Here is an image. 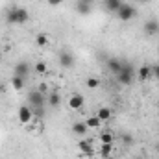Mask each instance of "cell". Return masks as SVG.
Wrapping results in <instances>:
<instances>
[{"instance_id":"6da1fadb","label":"cell","mask_w":159,"mask_h":159,"mask_svg":"<svg viewBox=\"0 0 159 159\" xmlns=\"http://www.w3.org/2000/svg\"><path fill=\"white\" fill-rule=\"evenodd\" d=\"M44 104H46V98H44V93L41 91H32L28 94V106L34 113V117L43 119L44 117Z\"/></svg>"},{"instance_id":"7a4b0ae2","label":"cell","mask_w":159,"mask_h":159,"mask_svg":"<svg viewBox=\"0 0 159 159\" xmlns=\"http://www.w3.org/2000/svg\"><path fill=\"white\" fill-rule=\"evenodd\" d=\"M28 20H30V13H28V9H24V7L11 6V7L6 11V22H7V24H26Z\"/></svg>"},{"instance_id":"3957f363","label":"cell","mask_w":159,"mask_h":159,"mask_svg":"<svg viewBox=\"0 0 159 159\" xmlns=\"http://www.w3.org/2000/svg\"><path fill=\"white\" fill-rule=\"evenodd\" d=\"M117 80L120 85H131L133 83V67L129 63L122 61V69L117 72Z\"/></svg>"},{"instance_id":"277c9868","label":"cell","mask_w":159,"mask_h":159,"mask_svg":"<svg viewBox=\"0 0 159 159\" xmlns=\"http://www.w3.org/2000/svg\"><path fill=\"white\" fill-rule=\"evenodd\" d=\"M135 15H137L135 7H133V6H129V4H122V6H120V9L117 11V17H119L120 20H124V22H129Z\"/></svg>"},{"instance_id":"5b68a950","label":"cell","mask_w":159,"mask_h":159,"mask_svg":"<svg viewBox=\"0 0 159 159\" xmlns=\"http://www.w3.org/2000/svg\"><path fill=\"white\" fill-rule=\"evenodd\" d=\"M17 117H19V120H20V124H28V122H32V119H34V113H32L30 106H20Z\"/></svg>"},{"instance_id":"8992f818","label":"cell","mask_w":159,"mask_h":159,"mask_svg":"<svg viewBox=\"0 0 159 159\" xmlns=\"http://www.w3.org/2000/svg\"><path fill=\"white\" fill-rule=\"evenodd\" d=\"M83 104H85V98H83V94H80V93L70 94V98H69V107H70V109L78 111V109H81V107H83Z\"/></svg>"},{"instance_id":"52a82bcc","label":"cell","mask_w":159,"mask_h":159,"mask_svg":"<svg viewBox=\"0 0 159 159\" xmlns=\"http://www.w3.org/2000/svg\"><path fill=\"white\" fill-rule=\"evenodd\" d=\"M59 63H61V67H65V69H72V67H74V56H72L69 50H63V52L59 54Z\"/></svg>"},{"instance_id":"ba28073f","label":"cell","mask_w":159,"mask_h":159,"mask_svg":"<svg viewBox=\"0 0 159 159\" xmlns=\"http://www.w3.org/2000/svg\"><path fill=\"white\" fill-rule=\"evenodd\" d=\"M144 34L146 35H157L159 34V20L157 19H148L144 22Z\"/></svg>"},{"instance_id":"9c48e42d","label":"cell","mask_w":159,"mask_h":159,"mask_svg":"<svg viewBox=\"0 0 159 159\" xmlns=\"http://www.w3.org/2000/svg\"><path fill=\"white\" fill-rule=\"evenodd\" d=\"M78 148L83 156H94V146H93L89 141H85V139H81L78 143Z\"/></svg>"},{"instance_id":"30bf717a","label":"cell","mask_w":159,"mask_h":159,"mask_svg":"<svg viewBox=\"0 0 159 159\" xmlns=\"http://www.w3.org/2000/svg\"><path fill=\"white\" fill-rule=\"evenodd\" d=\"M30 74V65L26 61H20L15 65V76H20V78H26Z\"/></svg>"},{"instance_id":"8fae6325","label":"cell","mask_w":159,"mask_h":159,"mask_svg":"<svg viewBox=\"0 0 159 159\" xmlns=\"http://www.w3.org/2000/svg\"><path fill=\"white\" fill-rule=\"evenodd\" d=\"M107 69H109L111 72H115V74H117L120 69H122V61L117 59V57H109V59H107Z\"/></svg>"},{"instance_id":"7c38bea8","label":"cell","mask_w":159,"mask_h":159,"mask_svg":"<svg viewBox=\"0 0 159 159\" xmlns=\"http://www.w3.org/2000/svg\"><path fill=\"white\" fill-rule=\"evenodd\" d=\"M96 117L102 120V122H109L111 117H113V113H111V109H109V107H100V109H98V113H96Z\"/></svg>"},{"instance_id":"4fadbf2b","label":"cell","mask_w":159,"mask_h":159,"mask_svg":"<svg viewBox=\"0 0 159 159\" xmlns=\"http://www.w3.org/2000/svg\"><path fill=\"white\" fill-rule=\"evenodd\" d=\"M72 131H74L76 135H80V137H83V135L89 131V128H87L85 122H74V124H72Z\"/></svg>"},{"instance_id":"5bb4252c","label":"cell","mask_w":159,"mask_h":159,"mask_svg":"<svg viewBox=\"0 0 159 159\" xmlns=\"http://www.w3.org/2000/svg\"><path fill=\"white\" fill-rule=\"evenodd\" d=\"M104 6H106V9H107V11L117 13V11L120 9V6H122V0H106V2H104Z\"/></svg>"},{"instance_id":"9a60e30c","label":"cell","mask_w":159,"mask_h":159,"mask_svg":"<svg viewBox=\"0 0 159 159\" xmlns=\"http://www.w3.org/2000/svg\"><path fill=\"white\" fill-rule=\"evenodd\" d=\"M59 104H61V96H59V93H56V91L48 93V106H50V107H57Z\"/></svg>"},{"instance_id":"2e32d148","label":"cell","mask_w":159,"mask_h":159,"mask_svg":"<svg viewBox=\"0 0 159 159\" xmlns=\"http://www.w3.org/2000/svg\"><path fill=\"white\" fill-rule=\"evenodd\" d=\"M76 11H78L80 15H89L91 13V4H87L83 0H78L76 2Z\"/></svg>"},{"instance_id":"e0dca14e","label":"cell","mask_w":159,"mask_h":159,"mask_svg":"<svg viewBox=\"0 0 159 159\" xmlns=\"http://www.w3.org/2000/svg\"><path fill=\"white\" fill-rule=\"evenodd\" d=\"M150 78H152V69L148 65H143L139 69V80L141 81H146V80H150Z\"/></svg>"},{"instance_id":"ac0fdd59","label":"cell","mask_w":159,"mask_h":159,"mask_svg":"<svg viewBox=\"0 0 159 159\" xmlns=\"http://www.w3.org/2000/svg\"><path fill=\"white\" fill-rule=\"evenodd\" d=\"M24 80H26V78L13 76V78H11V87H13L15 91H22V89H24Z\"/></svg>"},{"instance_id":"d6986e66","label":"cell","mask_w":159,"mask_h":159,"mask_svg":"<svg viewBox=\"0 0 159 159\" xmlns=\"http://www.w3.org/2000/svg\"><path fill=\"white\" fill-rule=\"evenodd\" d=\"M85 124H87V128H89V129H94V128H98V126L102 124V120L98 119L96 115H93V117H89V119L85 120Z\"/></svg>"},{"instance_id":"ffe728a7","label":"cell","mask_w":159,"mask_h":159,"mask_svg":"<svg viewBox=\"0 0 159 159\" xmlns=\"http://www.w3.org/2000/svg\"><path fill=\"white\" fill-rule=\"evenodd\" d=\"M111 152H113V144H102V146H100V156H102L104 159L109 157Z\"/></svg>"},{"instance_id":"44dd1931","label":"cell","mask_w":159,"mask_h":159,"mask_svg":"<svg viewBox=\"0 0 159 159\" xmlns=\"http://www.w3.org/2000/svg\"><path fill=\"white\" fill-rule=\"evenodd\" d=\"M98 139H100L102 144H111V143H113V133H111V131H104Z\"/></svg>"},{"instance_id":"7402d4cb","label":"cell","mask_w":159,"mask_h":159,"mask_svg":"<svg viewBox=\"0 0 159 159\" xmlns=\"http://www.w3.org/2000/svg\"><path fill=\"white\" fill-rule=\"evenodd\" d=\"M35 43H37L39 46H46V44H48V35H46V34H39V35L35 37Z\"/></svg>"},{"instance_id":"603a6c76","label":"cell","mask_w":159,"mask_h":159,"mask_svg":"<svg viewBox=\"0 0 159 159\" xmlns=\"http://www.w3.org/2000/svg\"><path fill=\"white\" fill-rule=\"evenodd\" d=\"M98 85H100V80L98 78H94V76L87 78V87H89V89H96Z\"/></svg>"},{"instance_id":"cb8c5ba5","label":"cell","mask_w":159,"mask_h":159,"mask_svg":"<svg viewBox=\"0 0 159 159\" xmlns=\"http://www.w3.org/2000/svg\"><path fill=\"white\" fill-rule=\"evenodd\" d=\"M48 70V67H46V63L44 61H39V63H35V72H39V74H44Z\"/></svg>"},{"instance_id":"d4e9b609","label":"cell","mask_w":159,"mask_h":159,"mask_svg":"<svg viewBox=\"0 0 159 159\" xmlns=\"http://www.w3.org/2000/svg\"><path fill=\"white\" fill-rule=\"evenodd\" d=\"M150 69H152V78H154V80H159V63L152 65Z\"/></svg>"},{"instance_id":"484cf974","label":"cell","mask_w":159,"mask_h":159,"mask_svg":"<svg viewBox=\"0 0 159 159\" xmlns=\"http://www.w3.org/2000/svg\"><path fill=\"white\" fill-rule=\"evenodd\" d=\"M46 2H48V6H52V7H57V6L63 4V0H46Z\"/></svg>"},{"instance_id":"4316f807","label":"cell","mask_w":159,"mask_h":159,"mask_svg":"<svg viewBox=\"0 0 159 159\" xmlns=\"http://www.w3.org/2000/svg\"><path fill=\"white\" fill-rule=\"evenodd\" d=\"M122 141H124V143H128V144H129V143H131V141H133V139H131V135H129V133H122Z\"/></svg>"},{"instance_id":"83f0119b","label":"cell","mask_w":159,"mask_h":159,"mask_svg":"<svg viewBox=\"0 0 159 159\" xmlns=\"http://www.w3.org/2000/svg\"><path fill=\"white\" fill-rule=\"evenodd\" d=\"M39 91H41V93H44V94H46V85H44V83H43V85H39Z\"/></svg>"},{"instance_id":"f1b7e54d","label":"cell","mask_w":159,"mask_h":159,"mask_svg":"<svg viewBox=\"0 0 159 159\" xmlns=\"http://www.w3.org/2000/svg\"><path fill=\"white\" fill-rule=\"evenodd\" d=\"M83 2H87V4H93V2H94V0H83Z\"/></svg>"},{"instance_id":"f546056e","label":"cell","mask_w":159,"mask_h":159,"mask_svg":"<svg viewBox=\"0 0 159 159\" xmlns=\"http://www.w3.org/2000/svg\"><path fill=\"white\" fill-rule=\"evenodd\" d=\"M133 2H141V4H143V2H146V0H133Z\"/></svg>"},{"instance_id":"4dcf8cb0","label":"cell","mask_w":159,"mask_h":159,"mask_svg":"<svg viewBox=\"0 0 159 159\" xmlns=\"http://www.w3.org/2000/svg\"><path fill=\"white\" fill-rule=\"evenodd\" d=\"M2 91H4V87H2V83H0V94H2Z\"/></svg>"},{"instance_id":"1f68e13d","label":"cell","mask_w":159,"mask_h":159,"mask_svg":"<svg viewBox=\"0 0 159 159\" xmlns=\"http://www.w3.org/2000/svg\"><path fill=\"white\" fill-rule=\"evenodd\" d=\"M0 54H2V50H0Z\"/></svg>"},{"instance_id":"d6a6232c","label":"cell","mask_w":159,"mask_h":159,"mask_svg":"<svg viewBox=\"0 0 159 159\" xmlns=\"http://www.w3.org/2000/svg\"><path fill=\"white\" fill-rule=\"evenodd\" d=\"M139 159H141V157H139Z\"/></svg>"}]
</instances>
